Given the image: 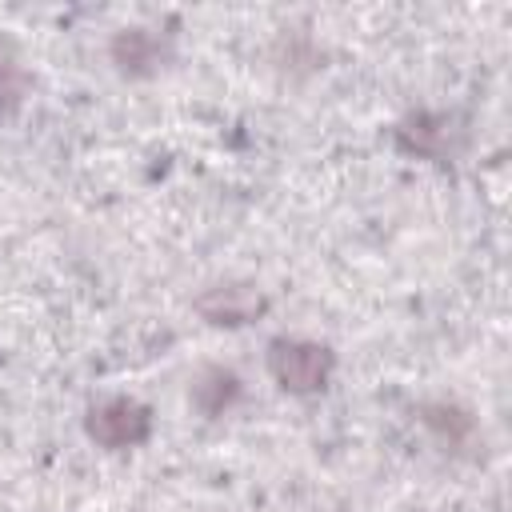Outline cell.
<instances>
[{
    "label": "cell",
    "instance_id": "cell-1",
    "mask_svg": "<svg viewBox=\"0 0 512 512\" xmlns=\"http://www.w3.org/2000/svg\"><path fill=\"white\" fill-rule=\"evenodd\" d=\"M336 356L328 344L320 340H304V336H276L268 344V372L272 380L292 392V396H312L332 380Z\"/></svg>",
    "mask_w": 512,
    "mask_h": 512
},
{
    "label": "cell",
    "instance_id": "cell-2",
    "mask_svg": "<svg viewBox=\"0 0 512 512\" xmlns=\"http://www.w3.org/2000/svg\"><path fill=\"white\" fill-rule=\"evenodd\" d=\"M84 428L100 448H112V452L140 448L152 436V408L140 404L136 396H108L88 408Z\"/></svg>",
    "mask_w": 512,
    "mask_h": 512
},
{
    "label": "cell",
    "instance_id": "cell-3",
    "mask_svg": "<svg viewBox=\"0 0 512 512\" xmlns=\"http://www.w3.org/2000/svg\"><path fill=\"white\" fill-rule=\"evenodd\" d=\"M192 308H196L208 324H216V328H244V324H252L256 316L268 312V296H264L256 284L228 280V284L204 288V292L192 300Z\"/></svg>",
    "mask_w": 512,
    "mask_h": 512
},
{
    "label": "cell",
    "instance_id": "cell-4",
    "mask_svg": "<svg viewBox=\"0 0 512 512\" xmlns=\"http://www.w3.org/2000/svg\"><path fill=\"white\" fill-rule=\"evenodd\" d=\"M396 144L408 156L440 160L452 152V120L444 112H412L396 124Z\"/></svg>",
    "mask_w": 512,
    "mask_h": 512
},
{
    "label": "cell",
    "instance_id": "cell-5",
    "mask_svg": "<svg viewBox=\"0 0 512 512\" xmlns=\"http://www.w3.org/2000/svg\"><path fill=\"white\" fill-rule=\"evenodd\" d=\"M108 52L124 76H152L168 60V40L156 36L152 28H120Z\"/></svg>",
    "mask_w": 512,
    "mask_h": 512
},
{
    "label": "cell",
    "instance_id": "cell-6",
    "mask_svg": "<svg viewBox=\"0 0 512 512\" xmlns=\"http://www.w3.org/2000/svg\"><path fill=\"white\" fill-rule=\"evenodd\" d=\"M188 396H192L196 412H204L208 420H216V416H224V412H232V408L240 404L244 380H240L232 368H224V364H208V368L196 372Z\"/></svg>",
    "mask_w": 512,
    "mask_h": 512
},
{
    "label": "cell",
    "instance_id": "cell-7",
    "mask_svg": "<svg viewBox=\"0 0 512 512\" xmlns=\"http://www.w3.org/2000/svg\"><path fill=\"white\" fill-rule=\"evenodd\" d=\"M420 420L440 436V440H448V444H464L468 436H472V416L464 412V408H456V404H444V400H436V404H424L420 408Z\"/></svg>",
    "mask_w": 512,
    "mask_h": 512
},
{
    "label": "cell",
    "instance_id": "cell-8",
    "mask_svg": "<svg viewBox=\"0 0 512 512\" xmlns=\"http://www.w3.org/2000/svg\"><path fill=\"white\" fill-rule=\"evenodd\" d=\"M16 100H20V76H16V68H12L8 60H0V116H4Z\"/></svg>",
    "mask_w": 512,
    "mask_h": 512
}]
</instances>
